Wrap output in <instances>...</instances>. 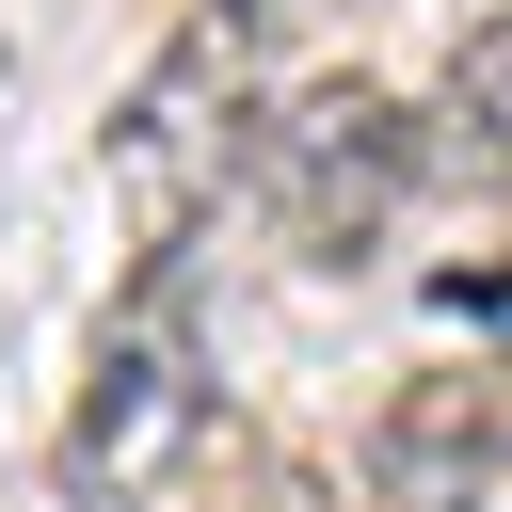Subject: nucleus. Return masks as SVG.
I'll use <instances>...</instances> for the list:
<instances>
[{"label":"nucleus","mask_w":512,"mask_h":512,"mask_svg":"<svg viewBox=\"0 0 512 512\" xmlns=\"http://www.w3.org/2000/svg\"><path fill=\"white\" fill-rule=\"evenodd\" d=\"M192 432H208V320H192V256L160 240V256L128 272V304L96 320V352H80V400H64V496L144 512V496L192 464Z\"/></svg>","instance_id":"2"},{"label":"nucleus","mask_w":512,"mask_h":512,"mask_svg":"<svg viewBox=\"0 0 512 512\" xmlns=\"http://www.w3.org/2000/svg\"><path fill=\"white\" fill-rule=\"evenodd\" d=\"M256 128H272V0H192V16L144 48V80L112 96V128H96L112 208L144 224V256L192 240V208L256 160Z\"/></svg>","instance_id":"1"},{"label":"nucleus","mask_w":512,"mask_h":512,"mask_svg":"<svg viewBox=\"0 0 512 512\" xmlns=\"http://www.w3.org/2000/svg\"><path fill=\"white\" fill-rule=\"evenodd\" d=\"M416 176H432V112H400L384 80H304V96H272V128H256V208H272V240L320 256V272L368 256Z\"/></svg>","instance_id":"3"},{"label":"nucleus","mask_w":512,"mask_h":512,"mask_svg":"<svg viewBox=\"0 0 512 512\" xmlns=\"http://www.w3.org/2000/svg\"><path fill=\"white\" fill-rule=\"evenodd\" d=\"M432 176L512 192V16H480V32L448 48V96H432Z\"/></svg>","instance_id":"5"},{"label":"nucleus","mask_w":512,"mask_h":512,"mask_svg":"<svg viewBox=\"0 0 512 512\" xmlns=\"http://www.w3.org/2000/svg\"><path fill=\"white\" fill-rule=\"evenodd\" d=\"M496 480H512V384L416 368L368 432V512H496Z\"/></svg>","instance_id":"4"}]
</instances>
